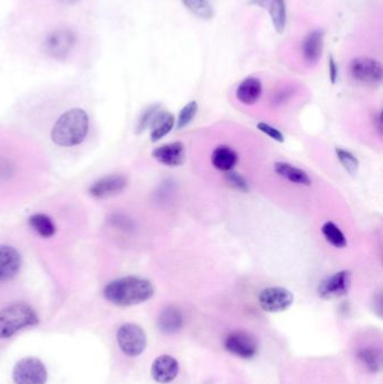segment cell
<instances>
[{"label":"cell","instance_id":"obj_1","mask_svg":"<svg viewBox=\"0 0 383 384\" xmlns=\"http://www.w3.org/2000/svg\"><path fill=\"white\" fill-rule=\"evenodd\" d=\"M154 292L152 282L139 276L119 278L103 287L105 299L118 307H130L146 302L154 296Z\"/></svg>","mask_w":383,"mask_h":384},{"label":"cell","instance_id":"obj_2","mask_svg":"<svg viewBox=\"0 0 383 384\" xmlns=\"http://www.w3.org/2000/svg\"><path fill=\"white\" fill-rule=\"evenodd\" d=\"M88 131V114L81 108L69 109L54 124L51 138L58 147H78L85 141Z\"/></svg>","mask_w":383,"mask_h":384},{"label":"cell","instance_id":"obj_3","mask_svg":"<svg viewBox=\"0 0 383 384\" xmlns=\"http://www.w3.org/2000/svg\"><path fill=\"white\" fill-rule=\"evenodd\" d=\"M39 316L25 302H16L0 310V340H6L22 329L39 324Z\"/></svg>","mask_w":383,"mask_h":384},{"label":"cell","instance_id":"obj_4","mask_svg":"<svg viewBox=\"0 0 383 384\" xmlns=\"http://www.w3.org/2000/svg\"><path fill=\"white\" fill-rule=\"evenodd\" d=\"M46 367L40 358L34 356L22 358L12 369V380L15 384H46Z\"/></svg>","mask_w":383,"mask_h":384},{"label":"cell","instance_id":"obj_5","mask_svg":"<svg viewBox=\"0 0 383 384\" xmlns=\"http://www.w3.org/2000/svg\"><path fill=\"white\" fill-rule=\"evenodd\" d=\"M117 343L121 352L136 358L146 349V335L136 324H124L117 331Z\"/></svg>","mask_w":383,"mask_h":384},{"label":"cell","instance_id":"obj_6","mask_svg":"<svg viewBox=\"0 0 383 384\" xmlns=\"http://www.w3.org/2000/svg\"><path fill=\"white\" fill-rule=\"evenodd\" d=\"M352 78L362 85H377L382 81V65L377 60L360 56L352 60L350 65Z\"/></svg>","mask_w":383,"mask_h":384},{"label":"cell","instance_id":"obj_7","mask_svg":"<svg viewBox=\"0 0 383 384\" xmlns=\"http://www.w3.org/2000/svg\"><path fill=\"white\" fill-rule=\"evenodd\" d=\"M259 305L266 312H282L291 307L295 297L291 291L282 287H269L259 292Z\"/></svg>","mask_w":383,"mask_h":384},{"label":"cell","instance_id":"obj_8","mask_svg":"<svg viewBox=\"0 0 383 384\" xmlns=\"http://www.w3.org/2000/svg\"><path fill=\"white\" fill-rule=\"evenodd\" d=\"M77 37L69 28H58L45 38V52L54 59L63 60L74 50Z\"/></svg>","mask_w":383,"mask_h":384},{"label":"cell","instance_id":"obj_9","mask_svg":"<svg viewBox=\"0 0 383 384\" xmlns=\"http://www.w3.org/2000/svg\"><path fill=\"white\" fill-rule=\"evenodd\" d=\"M351 285V272L348 270L339 271L319 283L317 294L321 299H339L348 294Z\"/></svg>","mask_w":383,"mask_h":384},{"label":"cell","instance_id":"obj_10","mask_svg":"<svg viewBox=\"0 0 383 384\" xmlns=\"http://www.w3.org/2000/svg\"><path fill=\"white\" fill-rule=\"evenodd\" d=\"M225 349L237 358L250 360L259 352V345L252 335L245 332L230 333L225 340Z\"/></svg>","mask_w":383,"mask_h":384},{"label":"cell","instance_id":"obj_11","mask_svg":"<svg viewBox=\"0 0 383 384\" xmlns=\"http://www.w3.org/2000/svg\"><path fill=\"white\" fill-rule=\"evenodd\" d=\"M126 176L123 174H110L97 180L89 189V194L97 199H105L108 197L121 194L126 189Z\"/></svg>","mask_w":383,"mask_h":384},{"label":"cell","instance_id":"obj_12","mask_svg":"<svg viewBox=\"0 0 383 384\" xmlns=\"http://www.w3.org/2000/svg\"><path fill=\"white\" fill-rule=\"evenodd\" d=\"M152 156L165 167H181L186 162V147L181 142L163 144L152 152Z\"/></svg>","mask_w":383,"mask_h":384},{"label":"cell","instance_id":"obj_13","mask_svg":"<svg viewBox=\"0 0 383 384\" xmlns=\"http://www.w3.org/2000/svg\"><path fill=\"white\" fill-rule=\"evenodd\" d=\"M22 258L17 249L0 245V283L10 281L21 270Z\"/></svg>","mask_w":383,"mask_h":384},{"label":"cell","instance_id":"obj_14","mask_svg":"<svg viewBox=\"0 0 383 384\" xmlns=\"http://www.w3.org/2000/svg\"><path fill=\"white\" fill-rule=\"evenodd\" d=\"M151 374L158 383H170L179 374V363L173 356L161 355L152 364Z\"/></svg>","mask_w":383,"mask_h":384},{"label":"cell","instance_id":"obj_15","mask_svg":"<svg viewBox=\"0 0 383 384\" xmlns=\"http://www.w3.org/2000/svg\"><path fill=\"white\" fill-rule=\"evenodd\" d=\"M324 30H314L307 34L303 42V56L308 65H316L324 51Z\"/></svg>","mask_w":383,"mask_h":384},{"label":"cell","instance_id":"obj_16","mask_svg":"<svg viewBox=\"0 0 383 384\" xmlns=\"http://www.w3.org/2000/svg\"><path fill=\"white\" fill-rule=\"evenodd\" d=\"M158 327L163 334L172 335L180 332L183 327V315L180 309L169 306L158 317Z\"/></svg>","mask_w":383,"mask_h":384},{"label":"cell","instance_id":"obj_17","mask_svg":"<svg viewBox=\"0 0 383 384\" xmlns=\"http://www.w3.org/2000/svg\"><path fill=\"white\" fill-rule=\"evenodd\" d=\"M262 83L259 79L254 76H248L243 80L236 89V98L243 105H255L262 96Z\"/></svg>","mask_w":383,"mask_h":384},{"label":"cell","instance_id":"obj_18","mask_svg":"<svg viewBox=\"0 0 383 384\" xmlns=\"http://www.w3.org/2000/svg\"><path fill=\"white\" fill-rule=\"evenodd\" d=\"M274 172L287 181L291 182L293 185H305L309 187L313 183L309 174L306 171L296 165H290L288 162H277L274 165Z\"/></svg>","mask_w":383,"mask_h":384},{"label":"cell","instance_id":"obj_19","mask_svg":"<svg viewBox=\"0 0 383 384\" xmlns=\"http://www.w3.org/2000/svg\"><path fill=\"white\" fill-rule=\"evenodd\" d=\"M239 162V156L235 150L227 145H221L216 147L212 154V167L221 172H230Z\"/></svg>","mask_w":383,"mask_h":384},{"label":"cell","instance_id":"obj_20","mask_svg":"<svg viewBox=\"0 0 383 384\" xmlns=\"http://www.w3.org/2000/svg\"><path fill=\"white\" fill-rule=\"evenodd\" d=\"M176 127V117L171 112L161 110L151 125V141L159 142Z\"/></svg>","mask_w":383,"mask_h":384},{"label":"cell","instance_id":"obj_21","mask_svg":"<svg viewBox=\"0 0 383 384\" xmlns=\"http://www.w3.org/2000/svg\"><path fill=\"white\" fill-rule=\"evenodd\" d=\"M266 9L271 16L274 30L279 34H282L287 25L286 0H269Z\"/></svg>","mask_w":383,"mask_h":384},{"label":"cell","instance_id":"obj_22","mask_svg":"<svg viewBox=\"0 0 383 384\" xmlns=\"http://www.w3.org/2000/svg\"><path fill=\"white\" fill-rule=\"evenodd\" d=\"M30 226L34 229V232L43 238H50L56 234V228L53 220L44 214L33 215L28 220Z\"/></svg>","mask_w":383,"mask_h":384},{"label":"cell","instance_id":"obj_23","mask_svg":"<svg viewBox=\"0 0 383 384\" xmlns=\"http://www.w3.org/2000/svg\"><path fill=\"white\" fill-rule=\"evenodd\" d=\"M321 233L324 235L325 240L335 249H344L348 247V240L345 237L344 233L334 222L328 220L324 223L321 226Z\"/></svg>","mask_w":383,"mask_h":384},{"label":"cell","instance_id":"obj_24","mask_svg":"<svg viewBox=\"0 0 383 384\" xmlns=\"http://www.w3.org/2000/svg\"><path fill=\"white\" fill-rule=\"evenodd\" d=\"M183 5L198 18L210 21L214 17V8L208 0H181Z\"/></svg>","mask_w":383,"mask_h":384},{"label":"cell","instance_id":"obj_25","mask_svg":"<svg viewBox=\"0 0 383 384\" xmlns=\"http://www.w3.org/2000/svg\"><path fill=\"white\" fill-rule=\"evenodd\" d=\"M357 358L371 372H377L381 367L380 353L372 347L362 349L357 352Z\"/></svg>","mask_w":383,"mask_h":384},{"label":"cell","instance_id":"obj_26","mask_svg":"<svg viewBox=\"0 0 383 384\" xmlns=\"http://www.w3.org/2000/svg\"><path fill=\"white\" fill-rule=\"evenodd\" d=\"M335 153H337V160L348 174H352V176L357 174L359 167H360V161L351 151L345 150L343 147H337Z\"/></svg>","mask_w":383,"mask_h":384},{"label":"cell","instance_id":"obj_27","mask_svg":"<svg viewBox=\"0 0 383 384\" xmlns=\"http://www.w3.org/2000/svg\"><path fill=\"white\" fill-rule=\"evenodd\" d=\"M198 108L199 107H198L197 101H190L186 106H183L180 112L178 115L177 121H176L177 129L180 131V129L186 128L189 124H192L197 115Z\"/></svg>","mask_w":383,"mask_h":384},{"label":"cell","instance_id":"obj_28","mask_svg":"<svg viewBox=\"0 0 383 384\" xmlns=\"http://www.w3.org/2000/svg\"><path fill=\"white\" fill-rule=\"evenodd\" d=\"M161 110H162V106L160 103L148 106V108L145 109L144 112H142L141 116H139L137 126H136V132L143 133L145 129L148 128Z\"/></svg>","mask_w":383,"mask_h":384},{"label":"cell","instance_id":"obj_29","mask_svg":"<svg viewBox=\"0 0 383 384\" xmlns=\"http://www.w3.org/2000/svg\"><path fill=\"white\" fill-rule=\"evenodd\" d=\"M226 180L230 185H233L234 188L237 189V190L243 191V192H248L250 190L248 180L245 179L242 174L230 171V172H226Z\"/></svg>","mask_w":383,"mask_h":384},{"label":"cell","instance_id":"obj_30","mask_svg":"<svg viewBox=\"0 0 383 384\" xmlns=\"http://www.w3.org/2000/svg\"><path fill=\"white\" fill-rule=\"evenodd\" d=\"M257 127L259 132L266 134V136L272 138L273 141L279 142V143H283V142H284V136H283L281 131L272 126L270 124L266 123V122H259V123L257 124Z\"/></svg>","mask_w":383,"mask_h":384},{"label":"cell","instance_id":"obj_31","mask_svg":"<svg viewBox=\"0 0 383 384\" xmlns=\"http://www.w3.org/2000/svg\"><path fill=\"white\" fill-rule=\"evenodd\" d=\"M328 70H330V83H337V78H339V67H337V62L334 60L333 56H330V58Z\"/></svg>","mask_w":383,"mask_h":384},{"label":"cell","instance_id":"obj_32","mask_svg":"<svg viewBox=\"0 0 383 384\" xmlns=\"http://www.w3.org/2000/svg\"><path fill=\"white\" fill-rule=\"evenodd\" d=\"M373 124H375V127L377 128L379 135H382V112H377V114L375 116V119H373Z\"/></svg>","mask_w":383,"mask_h":384},{"label":"cell","instance_id":"obj_33","mask_svg":"<svg viewBox=\"0 0 383 384\" xmlns=\"http://www.w3.org/2000/svg\"><path fill=\"white\" fill-rule=\"evenodd\" d=\"M248 3H250V5H253V6L261 7V8L266 9L269 0H250Z\"/></svg>","mask_w":383,"mask_h":384},{"label":"cell","instance_id":"obj_34","mask_svg":"<svg viewBox=\"0 0 383 384\" xmlns=\"http://www.w3.org/2000/svg\"><path fill=\"white\" fill-rule=\"evenodd\" d=\"M60 1L65 3V5H74V3H78L79 0H60Z\"/></svg>","mask_w":383,"mask_h":384}]
</instances>
